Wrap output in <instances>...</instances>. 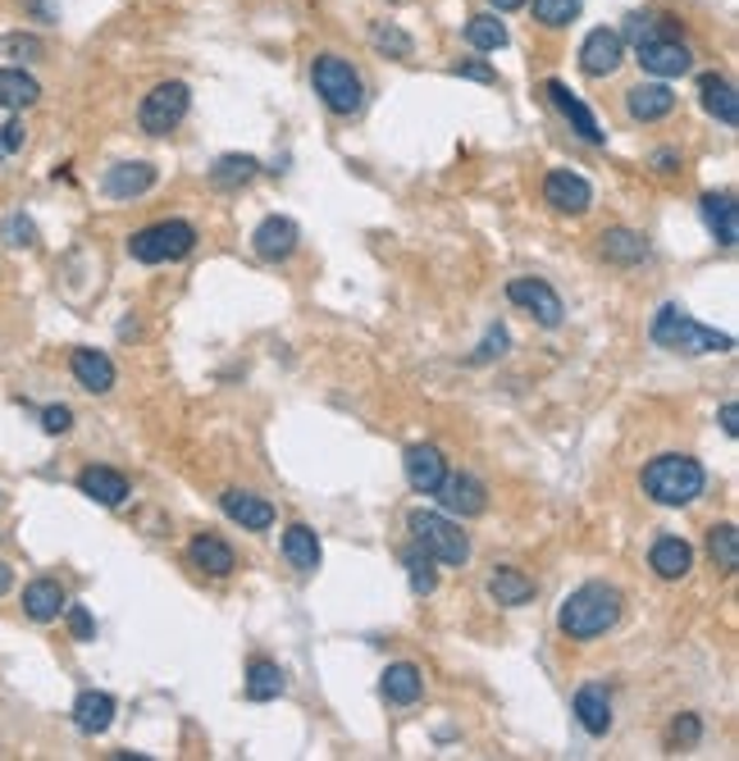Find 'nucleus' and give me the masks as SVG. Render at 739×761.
<instances>
[{"label":"nucleus","instance_id":"obj_50","mask_svg":"<svg viewBox=\"0 0 739 761\" xmlns=\"http://www.w3.org/2000/svg\"><path fill=\"white\" fill-rule=\"evenodd\" d=\"M14 588V570H10V561H0V597H6Z\"/></svg>","mask_w":739,"mask_h":761},{"label":"nucleus","instance_id":"obj_9","mask_svg":"<svg viewBox=\"0 0 739 761\" xmlns=\"http://www.w3.org/2000/svg\"><path fill=\"white\" fill-rule=\"evenodd\" d=\"M507 301H511V306H521L525 315H534L543 329H558L562 315H566L562 296L552 292V283H543V279H511L507 283Z\"/></svg>","mask_w":739,"mask_h":761},{"label":"nucleus","instance_id":"obj_45","mask_svg":"<svg viewBox=\"0 0 739 761\" xmlns=\"http://www.w3.org/2000/svg\"><path fill=\"white\" fill-rule=\"evenodd\" d=\"M23 142H28V128H23V119H19V114H10V119H6V128H0V150H6V156H19V150H23Z\"/></svg>","mask_w":739,"mask_h":761},{"label":"nucleus","instance_id":"obj_13","mask_svg":"<svg viewBox=\"0 0 739 761\" xmlns=\"http://www.w3.org/2000/svg\"><path fill=\"white\" fill-rule=\"evenodd\" d=\"M543 92H548V101L562 110V119H566V124H571L589 146H603V142H607V133H603V128H599V119H594V110H589V105H584V101H580L562 79H548V83H543Z\"/></svg>","mask_w":739,"mask_h":761},{"label":"nucleus","instance_id":"obj_34","mask_svg":"<svg viewBox=\"0 0 739 761\" xmlns=\"http://www.w3.org/2000/svg\"><path fill=\"white\" fill-rule=\"evenodd\" d=\"M648 238L644 233H635V228H607L603 233V260H612V264H639V260H648Z\"/></svg>","mask_w":739,"mask_h":761},{"label":"nucleus","instance_id":"obj_42","mask_svg":"<svg viewBox=\"0 0 739 761\" xmlns=\"http://www.w3.org/2000/svg\"><path fill=\"white\" fill-rule=\"evenodd\" d=\"M0 233H6V242H10V247H19V251H23V247H37V223H32L23 210H14V215L6 219V228H0Z\"/></svg>","mask_w":739,"mask_h":761},{"label":"nucleus","instance_id":"obj_37","mask_svg":"<svg viewBox=\"0 0 739 761\" xmlns=\"http://www.w3.org/2000/svg\"><path fill=\"white\" fill-rule=\"evenodd\" d=\"M370 46H375L379 55H388V60H412L416 55L412 32L397 28V23H375V28H370Z\"/></svg>","mask_w":739,"mask_h":761},{"label":"nucleus","instance_id":"obj_11","mask_svg":"<svg viewBox=\"0 0 739 761\" xmlns=\"http://www.w3.org/2000/svg\"><path fill=\"white\" fill-rule=\"evenodd\" d=\"M543 201L558 210V215H584L589 201H594V187H589V178L575 174V169H548V178H543Z\"/></svg>","mask_w":739,"mask_h":761},{"label":"nucleus","instance_id":"obj_44","mask_svg":"<svg viewBox=\"0 0 739 761\" xmlns=\"http://www.w3.org/2000/svg\"><path fill=\"white\" fill-rule=\"evenodd\" d=\"M457 79H470V83H485V87H498V69L485 64V60H457L452 64Z\"/></svg>","mask_w":739,"mask_h":761},{"label":"nucleus","instance_id":"obj_3","mask_svg":"<svg viewBox=\"0 0 739 761\" xmlns=\"http://www.w3.org/2000/svg\"><path fill=\"white\" fill-rule=\"evenodd\" d=\"M708 488V470L694 461V456L667 451V456H653L644 466V492L657 507H689L704 498Z\"/></svg>","mask_w":739,"mask_h":761},{"label":"nucleus","instance_id":"obj_27","mask_svg":"<svg viewBox=\"0 0 739 761\" xmlns=\"http://www.w3.org/2000/svg\"><path fill=\"white\" fill-rule=\"evenodd\" d=\"M698 101H704V110L717 124H726V128L739 124V96H735L730 79H721V73H704V79H698Z\"/></svg>","mask_w":739,"mask_h":761},{"label":"nucleus","instance_id":"obj_43","mask_svg":"<svg viewBox=\"0 0 739 761\" xmlns=\"http://www.w3.org/2000/svg\"><path fill=\"white\" fill-rule=\"evenodd\" d=\"M507 347H511L507 329H502V324H493V329H489V337H485V342H479V347L470 352V365H489V361H498Z\"/></svg>","mask_w":739,"mask_h":761},{"label":"nucleus","instance_id":"obj_40","mask_svg":"<svg viewBox=\"0 0 739 761\" xmlns=\"http://www.w3.org/2000/svg\"><path fill=\"white\" fill-rule=\"evenodd\" d=\"M0 55H10V60H42L46 42H42V37H32V32H6V37H0Z\"/></svg>","mask_w":739,"mask_h":761},{"label":"nucleus","instance_id":"obj_47","mask_svg":"<svg viewBox=\"0 0 739 761\" xmlns=\"http://www.w3.org/2000/svg\"><path fill=\"white\" fill-rule=\"evenodd\" d=\"M42 429H46L51 438L69 434V429H73V410H69V406H46V410H42Z\"/></svg>","mask_w":739,"mask_h":761},{"label":"nucleus","instance_id":"obj_18","mask_svg":"<svg viewBox=\"0 0 739 761\" xmlns=\"http://www.w3.org/2000/svg\"><path fill=\"white\" fill-rule=\"evenodd\" d=\"M379 694L388 707H416L425 698V675L416 661H393L384 675H379Z\"/></svg>","mask_w":739,"mask_h":761},{"label":"nucleus","instance_id":"obj_29","mask_svg":"<svg viewBox=\"0 0 739 761\" xmlns=\"http://www.w3.org/2000/svg\"><path fill=\"white\" fill-rule=\"evenodd\" d=\"M37 101H42V83L32 79L28 69H0V110H32Z\"/></svg>","mask_w":739,"mask_h":761},{"label":"nucleus","instance_id":"obj_36","mask_svg":"<svg viewBox=\"0 0 739 761\" xmlns=\"http://www.w3.org/2000/svg\"><path fill=\"white\" fill-rule=\"evenodd\" d=\"M402 565H406V580H412V593H416V597H429V593L438 588V570H434L438 561H434L420 543H412V548L402 552Z\"/></svg>","mask_w":739,"mask_h":761},{"label":"nucleus","instance_id":"obj_24","mask_svg":"<svg viewBox=\"0 0 739 761\" xmlns=\"http://www.w3.org/2000/svg\"><path fill=\"white\" fill-rule=\"evenodd\" d=\"M79 492L92 498L96 507H124L128 502V479L119 470H110V466H87L79 475Z\"/></svg>","mask_w":739,"mask_h":761},{"label":"nucleus","instance_id":"obj_12","mask_svg":"<svg viewBox=\"0 0 739 761\" xmlns=\"http://www.w3.org/2000/svg\"><path fill=\"white\" fill-rule=\"evenodd\" d=\"M156 178H160V169H156L152 160H124V165H115V169H105L101 192H105L110 201H137V197L152 192Z\"/></svg>","mask_w":739,"mask_h":761},{"label":"nucleus","instance_id":"obj_26","mask_svg":"<svg viewBox=\"0 0 739 761\" xmlns=\"http://www.w3.org/2000/svg\"><path fill=\"white\" fill-rule=\"evenodd\" d=\"M69 369H73V378L87 388V393H110L115 388V361H110L105 352H92V347H79L69 356Z\"/></svg>","mask_w":739,"mask_h":761},{"label":"nucleus","instance_id":"obj_30","mask_svg":"<svg viewBox=\"0 0 739 761\" xmlns=\"http://www.w3.org/2000/svg\"><path fill=\"white\" fill-rule=\"evenodd\" d=\"M698 210H704V223H708V233L721 242V247H735L739 242V215H735V201L721 192H708L704 201H698Z\"/></svg>","mask_w":739,"mask_h":761},{"label":"nucleus","instance_id":"obj_20","mask_svg":"<svg viewBox=\"0 0 739 761\" xmlns=\"http://www.w3.org/2000/svg\"><path fill=\"white\" fill-rule=\"evenodd\" d=\"M64 606H69V597H64V588H60V580H32L28 588H23V616L32 621V625H51V621H60L64 616Z\"/></svg>","mask_w":739,"mask_h":761},{"label":"nucleus","instance_id":"obj_32","mask_svg":"<svg viewBox=\"0 0 739 761\" xmlns=\"http://www.w3.org/2000/svg\"><path fill=\"white\" fill-rule=\"evenodd\" d=\"M489 597H493L498 606H525V602L534 597V580L521 575L516 565H498L493 575H489Z\"/></svg>","mask_w":739,"mask_h":761},{"label":"nucleus","instance_id":"obj_16","mask_svg":"<svg viewBox=\"0 0 739 761\" xmlns=\"http://www.w3.org/2000/svg\"><path fill=\"white\" fill-rule=\"evenodd\" d=\"M298 242H302L298 223H292V219H283V215H270V219H261V223H256V233H251V251L261 256V260H270V264L288 260L292 251H298Z\"/></svg>","mask_w":739,"mask_h":761},{"label":"nucleus","instance_id":"obj_2","mask_svg":"<svg viewBox=\"0 0 739 761\" xmlns=\"http://www.w3.org/2000/svg\"><path fill=\"white\" fill-rule=\"evenodd\" d=\"M621 37H631L635 42V55L644 64V73H653V79H680V73L694 69V55L689 46L676 37V28H667V19H648V14H635L631 28H625Z\"/></svg>","mask_w":739,"mask_h":761},{"label":"nucleus","instance_id":"obj_10","mask_svg":"<svg viewBox=\"0 0 739 761\" xmlns=\"http://www.w3.org/2000/svg\"><path fill=\"white\" fill-rule=\"evenodd\" d=\"M621 64H625V37L616 28H594L580 42V69L589 79H612Z\"/></svg>","mask_w":739,"mask_h":761},{"label":"nucleus","instance_id":"obj_22","mask_svg":"<svg viewBox=\"0 0 739 761\" xmlns=\"http://www.w3.org/2000/svg\"><path fill=\"white\" fill-rule=\"evenodd\" d=\"M648 565H653L657 580L676 584V580H685L689 570H694V548H689L685 539H676V534H662V539L653 543V552H648Z\"/></svg>","mask_w":739,"mask_h":761},{"label":"nucleus","instance_id":"obj_48","mask_svg":"<svg viewBox=\"0 0 739 761\" xmlns=\"http://www.w3.org/2000/svg\"><path fill=\"white\" fill-rule=\"evenodd\" d=\"M721 429H726V438H739V406L735 402L721 406Z\"/></svg>","mask_w":739,"mask_h":761},{"label":"nucleus","instance_id":"obj_39","mask_svg":"<svg viewBox=\"0 0 739 761\" xmlns=\"http://www.w3.org/2000/svg\"><path fill=\"white\" fill-rule=\"evenodd\" d=\"M580 6L584 0H534V23L543 28H566L580 19Z\"/></svg>","mask_w":739,"mask_h":761},{"label":"nucleus","instance_id":"obj_17","mask_svg":"<svg viewBox=\"0 0 739 761\" xmlns=\"http://www.w3.org/2000/svg\"><path fill=\"white\" fill-rule=\"evenodd\" d=\"M625 110H631L635 124H657V119H667V114L676 110V92L667 87V79L639 83V87L625 92Z\"/></svg>","mask_w":739,"mask_h":761},{"label":"nucleus","instance_id":"obj_41","mask_svg":"<svg viewBox=\"0 0 739 761\" xmlns=\"http://www.w3.org/2000/svg\"><path fill=\"white\" fill-rule=\"evenodd\" d=\"M698 739H704V720H698L694 711H685V716L672 720V730H667V743L672 748H694Z\"/></svg>","mask_w":739,"mask_h":761},{"label":"nucleus","instance_id":"obj_49","mask_svg":"<svg viewBox=\"0 0 739 761\" xmlns=\"http://www.w3.org/2000/svg\"><path fill=\"white\" fill-rule=\"evenodd\" d=\"M493 6V14H511V10H521V6H530V0H489Z\"/></svg>","mask_w":739,"mask_h":761},{"label":"nucleus","instance_id":"obj_51","mask_svg":"<svg viewBox=\"0 0 739 761\" xmlns=\"http://www.w3.org/2000/svg\"><path fill=\"white\" fill-rule=\"evenodd\" d=\"M653 165H657L662 174H672V165H676V150H657V156H653Z\"/></svg>","mask_w":739,"mask_h":761},{"label":"nucleus","instance_id":"obj_5","mask_svg":"<svg viewBox=\"0 0 739 761\" xmlns=\"http://www.w3.org/2000/svg\"><path fill=\"white\" fill-rule=\"evenodd\" d=\"M311 87L324 101V110L339 114V119H352V114H361V105H365V83L343 55H315L311 60Z\"/></svg>","mask_w":739,"mask_h":761},{"label":"nucleus","instance_id":"obj_46","mask_svg":"<svg viewBox=\"0 0 739 761\" xmlns=\"http://www.w3.org/2000/svg\"><path fill=\"white\" fill-rule=\"evenodd\" d=\"M64 616H69V634L79 638V643H87L96 634V621H92L87 606H64Z\"/></svg>","mask_w":739,"mask_h":761},{"label":"nucleus","instance_id":"obj_33","mask_svg":"<svg viewBox=\"0 0 739 761\" xmlns=\"http://www.w3.org/2000/svg\"><path fill=\"white\" fill-rule=\"evenodd\" d=\"M256 174H261V160L256 156H219L215 160V169H210V187L215 192H238V187H247Z\"/></svg>","mask_w":739,"mask_h":761},{"label":"nucleus","instance_id":"obj_19","mask_svg":"<svg viewBox=\"0 0 739 761\" xmlns=\"http://www.w3.org/2000/svg\"><path fill=\"white\" fill-rule=\"evenodd\" d=\"M575 720H580V730L584 734H607L612 730V694H607V684H580V694H575Z\"/></svg>","mask_w":739,"mask_h":761},{"label":"nucleus","instance_id":"obj_4","mask_svg":"<svg viewBox=\"0 0 739 761\" xmlns=\"http://www.w3.org/2000/svg\"><path fill=\"white\" fill-rule=\"evenodd\" d=\"M648 337L657 347L667 352H680V356H721V352H735V337L730 333H717L708 324H698L694 315H685L680 306H662L653 315V329Z\"/></svg>","mask_w":739,"mask_h":761},{"label":"nucleus","instance_id":"obj_6","mask_svg":"<svg viewBox=\"0 0 739 761\" xmlns=\"http://www.w3.org/2000/svg\"><path fill=\"white\" fill-rule=\"evenodd\" d=\"M197 247V228L188 219H160V223H146L128 238V256L137 264H169L183 260Z\"/></svg>","mask_w":739,"mask_h":761},{"label":"nucleus","instance_id":"obj_25","mask_svg":"<svg viewBox=\"0 0 739 761\" xmlns=\"http://www.w3.org/2000/svg\"><path fill=\"white\" fill-rule=\"evenodd\" d=\"M115 698L101 694V689H83L79 698H73V726H79L83 734H105L110 726H115Z\"/></svg>","mask_w":739,"mask_h":761},{"label":"nucleus","instance_id":"obj_15","mask_svg":"<svg viewBox=\"0 0 739 761\" xmlns=\"http://www.w3.org/2000/svg\"><path fill=\"white\" fill-rule=\"evenodd\" d=\"M434 498L443 502V511H452V515L470 520V515H485V507H489V488L479 483L475 475H448V479L438 483Z\"/></svg>","mask_w":739,"mask_h":761},{"label":"nucleus","instance_id":"obj_38","mask_svg":"<svg viewBox=\"0 0 739 761\" xmlns=\"http://www.w3.org/2000/svg\"><path fill=\"white\" fill-rule=\"evenodd\" d=\"M708 552H712L717 570L735 575V570H739V534H735V524H712L708 529Z\"/></svg>","mask_w":739,"mask_h":761},{"label":"nucleus","instance_id":"obj_14","mask_svg":"<svg viewBox=\"0 0 739 761\" xmlns=\"http://www.w3.org/2000/svg\"><path fill=\"white\" fill-rule=\"evenodd\" d=\"M402 470H406V483H412L416 492H425V498H434L438 483L448 479V461H443V451L429 447V442H416L402 451Z\"/></svg>","mask_w":739,"mask_h":761},{"label":"nucleus","instance_id":"obj_35","mask_svg":"<svg viewBox=\"0 0 739 761\" xmlns=\"http://www.w3.org/2000/svg\"><path fill=\"white\" fill-rule=\"evenodd\" d=\"M466 42H470L475 51L493 55V51H502V46L511 42V32H507L502 14H470V19H466Z\"/></svg>","mask_w":739,"mask_h":761},{"label":"nucleus","instance_id":"obj_21","mask_svg":"<svg viewBox=\"0 0 739 761\" xmlns=\"http://www.w3.org/2000/svg\"><path fill=\"white\" fill-rule=\"evenodd\" d=\"M188 561L197 565V570H206L210 580H229L233 570H238V552L219 539V534H197L192 543H188Z\"/></svg>","mask_w":739,"mask_h":761},{"label":"nucleus","instance_id":"obj_7","mask_svg":"<svg viewBox=\"0 0 739 761\" xmlns=\"http://www.w3.org/2000/svg\"><path fill=\"white\" fill-rule=\"evenodd\" d=\"M406 529H412V543H420L438 565H466L470 561V539L461 534V524H452L448 515L412 511V515H406Z\"/></svg>","mask_w":739,"mask_h":761},{"label":"nucleus","instance_id":"obj_8","mask_svg":"<svg viewBox=\"0 0 739 761\" xmlns=\"http://www.w3.org/2000/svg\"><path fill=\"white\" fill-rule=\"evenodd\" d=\"M188 110H192V87L188 83H178V79L156 83L137 105V128L146 137H169L183 119H188Z\"/></svg>","mask_w":739,"mask_h":761},{"label":"nucleus","instance_id":"obj_23","mask_svg":"<svg viewBox=\"0 0 739 761\" xmlns=\"http://www.w3.org/2000/svg\"><path fill=\"white\" fill-rule=\"evenodd\" d=\"M219 507H225V515L242 529H251V534H266V529H274V507L266 498H256V492H225L219 498Z\"/></svg>","mask_w":739,"mask_h":761},{"label":"nucleus","instance_id":"obj_31","mask_svg":"<svg viewBox=\"0 0 739 761\" xmlns=\"http://www.w3.org/2000/svg\"><path fill=\"white\" fill-rule=\"evenodd\" d=\"M283 689H288V675H283L279 661L256 657V661L247 666V698H251V702H274Z\"/></svg>","mask_w":739,"mask_h":761},{"label":"nucleus","instance_id":"obj_1","mask_svg":"<svg viewBox=\"0 0 739 761\" xmlns=\"http://www.w3.org/2000/svg\"><path fill=\"white\" fill-rule=\"evenodd\" d=\"M621 612H625V597H621V588H616V584H603V580H594V584H580V588H575V593L562 602L558 625H562V634H566V638H575V643H589V638H599V634L616 629Z\"/></svg>","mask_w":739,"mask_h":761},{"label":"nucleus","instance_id":"obj_28","mask_svg":"<svg viewBox=\"0 0 739 761\" xmlns=\"http://www.w3.org/2000/svg\"><path fill=\"white\" fill-rule=\"evenodd\" d=\"M283 556L292 570H302V575H315L320 570V539L311 524H288L283 529Z\"/></svg>","mask_w":739,"mask_h":761}]
</instances>
